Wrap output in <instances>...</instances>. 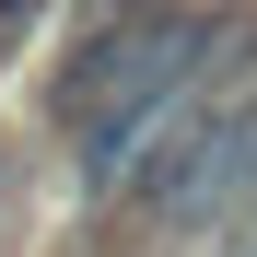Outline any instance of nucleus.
<instances>
[{
    "mask_svg": "<svg viewBox=\"0 0 257 257\" xmlns=\"http://www.w3.org/2000/svg\"><path fill=\"white\" fill-rule=\"evenodd\" d=\"M0 187H12V176H0Z\"/></svg>",
    "mask_w": 257,
    "mask_h": 257,
    "instance_id": "5",
    "label": "nucleus"
},
{
    "mask_svg": "<svg viewBox=\"0 0 257 257\" xmlns=\"http://www.w3.org/2000/svg\"><path fill=\"white\" fill-rule=\"evenodd\" d=\"M257 187V47L222 59V82L187 105V128L141 164V187H128V210L164 234H199V222H234V199Z\"/></svg>",
    "mask_w": 257,
    "mask_h": 257,
    "instance_id": "2",
    "label": "nucleus"
},
{
    "mask_svg": "<svg viewBox=\"0 0 257 257\" xmlns=\"http://www.w3.org/2000/svg\"><path fill=\"white\" fill-rule=\"evenodd\" d=\"M245 47H257L245 12H222V0H176V12L141 35V59L70 117V187H82V199H128L141 164L187 128V105H199L210 82H222V59H245Z\"/></svg>",
    "mask_w": 257,
    "mask_h": 257,
    "instance_id": "1",
    "label": "nucleus"
},
{
    "mask_svg": "<svg viewBox=\"0 0 257 257\" xmlns=\"http://www.w3.org/2000/svg\"><path fill=\"white\" fill-rule=\"evenodd\" d=\"M164 12H176V0H82V12H70V35H59V70H47V105H59V128L94 105V94H105L128 59H141V35H152Z\"/></svg>",
    "mask_w": 257,
    "mask_h": 257,
    "instance_id": "3",
    "label": "nucleus"
},
{
    "mask_svg": "<svg viewBox=\"0 0 257 257\" xmlns=\"http://www.w3.org/2000/svg\"><path fill=\"white\" fill-rule=\"evenodd\" d=\"M47 12H59V0H0V82H12V59H24V35L47 24Z\"/></svg>",
    "mask_w": 257,
    "mask_h": 257,
    "instance_id": "4",
    "label": "nucleus"
}]
</instances>
